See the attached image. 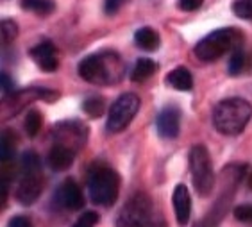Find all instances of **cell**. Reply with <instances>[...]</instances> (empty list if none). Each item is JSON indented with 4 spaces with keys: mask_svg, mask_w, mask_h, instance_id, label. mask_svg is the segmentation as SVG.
<instances>
[{
    "mask_svg": "<svg viewBox=\"0 0 252 227\" xmlns=\"http://www.w3.org/2000/svg\"><path fill=\"white\" fill-rule=\"evenodd\" d=\"M79 75L86 82L98 84V86H111L124 77L126 66L117 52L104 50V52L92 54L79 63Z\"/></svg>",
    "mask_w": 252,
    "mask_h": 227,
    "instance_id": "6da1fadb",
    "label": "cell"
},
{
    "mask_svg": "<svg viewBox=\"0 0 252 227\" xmlns=\"http://www.w3.org/2000/svg\"><path fill=\"white\" fill-rule=\"evenodd\" d=\"M252 118L251 102L242 97L220 100L213 109V127L223 136L240 134Z\"/></svg>",
    "mask_w": 252,
    "mask_h": 227,
    "instance_id": "7a4b0ae2",
    "label": "cell"
},
{
    "mask_svg": "<svg viewBox=\"0 0 252 227\" xmlns=\"http://www.w3.org/2000/svg\"><path fill=\"white\" fill-rule=\"evenodd\" d=\"M88 194L93 204L111 208L120 194V175L107 164H93L88 175Z\"/></svg>",
    "mask_w": 252,
    "mask_h": 227,
    "instance_id": "3957f363",
    "label": "cell"
},
{
    "mask_svg": "<svg viewBox=\"0 0 252 227\" xmlns=\"http://www.w3.org/2000/svg\"><path fill=\"white\" fill-rule=\"evenodd\" d=\"M243 34L236 27H225L209 32L195 45V56L204 63H213L225 54H233L234 50L242 49Z\"/></svg>",
    "mask_w": 252,
    "mask_h": 227,
    "instance_id": "277c9868",
    "label": "cell"
},
{
    "mask_svg": "<svg viewBox=\"0 0 252 227\" xmlns=\"http://www.w3.org/2000/svg\"><path fill=\"white\" fill-rule=\"evenodd\" d=\"M45 186V177L41 174V161L34 150H27L22 156V175L15 190V197L20 204L31 206L39 198Z\"/></svg>",
    "mask_w": 252,
    "mask_h": 227,
    "instance_id": "5b68a950",
    "label": "cell"
},
{
    "mask_svg": "<svg viewBox=\"0 0 252 227\" xmlns=\"http://www.w3.org/2000/svg\"><path fill=\"white\" fill-rule=\"evenodd\" d=\"M117 227H166L145 194H136L118 215Z\"/></svg>",
    "mask_w": 252,
    "mask_h": 227,
    "instance_id": "8992f818",
    "label": "cell"
},
{
    "mask_svg": "<svg viewBox=\"0 0 252 227\" xmlns=\"http://www.w3.org/2000/svg\"><path fill=\"white\" fill-rule=\"evenodd\" d=\"M188 158L195 192L200 197H208L215 188V170L213 163H211V156L204 145H195L189 150Z\"/></svg>",
    "mask_w": 252,
    "mask_h": 227,
    "instance_id": "52a82bcc",
    "label": "cell"
},
{
    "mask_svg": "<svg viewBox=\"0 0 252 227\" xmlns=\"http://www.w3.org/2000/svg\"><path fill=\"white\" fill-rule=\"evenodd\" d=\"M140 109V97L136 93H124L113 102L107 113L106 129L109 132H122L132 120Z\"/></svg>",
    "mask_w": 252,
    "mask_h": 227,
    "instance_id": "ba28073f",
    "label": "cell"
},
{
    "mask_svg": "<svg viewBox=\"0 0 252 227\" xmlns=\"http://www.w3.org/2000/svg\"><path fill=\"white\" fill-rule=\"evenodd\" d=\"M88 132L86 126L79 120H66L61 122L54 127V145H61L66 149L73 150L77 154L79 150L83 149L84 143L88 141Z\"/></svg>",
    "mask_w": 252,
    "mask_h": 227,
    "instance_id": "9c48e42d",
    "label": "cell"
},
{
    "mask_svg": "<svg viewBox=\"0 0 252 227\" xmlns=\"http://www.w3.org/2000/svg\"><path fill=\"white\" fill-rule=\"evenodd\" d=\"M56 200L61 208L68 209V211H77L84 206L83 192L73 179H64L63 184L56 192Z\"/></svg>",
    "mask_w": 252,
    "mask_h": 227,
    "instance_id": "30bf717a",
    "label": "cell"
},
{
    "mask_svg": "<svg viewBox=\"0 0 252 227\" xmlns=\"http://www.w3.org/2000/svg\"><path fill=\"white\" fill-rule=\"evenodd\" d=\"M156 126H158V132H159L161 138L174 140V138H177L181 129V111L175 106L163 107L158 115Z\"/></svg>",
    "mask_w": 252,
    "mask_h": 227,
    "instance_id": "8fae6325",
    "label": "cell"
},
{
    "mask_svg": "<svg viewBox=\"0 0 252 227\" xmlns=\"http://www.w3.org/2000/svg\"><path fill=\"white\" fill-rule=\"evenodd\" d=\"M29 56L32 59L34 63L38 65V68H41L43 72H56L59 66V61H58V54H56V47H54L52 41H41L38 43L36 47L29 50Z\"/></svg>",
    "mask_w": 252,
    "mask_h": 227,
    "instance_id": "7c38bea8",
    "label": "cell"
},
{
    "mask_svg": "<svg viewBox=\"0 0 252 227\" xmlns=\"http://www.w3.org/2000/svg\"><path fill=\"white\" fill-rule=\"evenodd\" d=\"M172 204H174L175 218L179 226H188L189 217H191V197L186 184H177L172 195Z\"/></svg>",
    "mask_w": 252,
    "mask_h": 227,
    "instance_id": "4fadbf2b",
    "label": "cell"
},
{
    "mask_svg": "<svg viewBox=\"0 0 252 227\" xmlns=\"http://www.w3.org/2000/svg\"><path fill=\"white\" fill-rule=\"evenodd\" d=\"M73 161H75V152L61 145H54L47 156V163L54 172L68 170L73 164Z\"/></svg>",
    "mask_w": 252,
    "mask_h": 227,
    "instance_id": "5bb4252c",
    "label": "cell"
},
{
    "mask_svg": "<svg viewBox=\"0 0 252 227\" xmlns=\"http://www.w3.org/2000/svg\"><path fill=\"white\" fill-rule=\"evenodd\" d=\"M166 84L179 92H189L193 88V77L186 66H177L166 75Z\"/></svg>",
    "mask_w": 252,
    "mask_h": 227,
    "instance_id": "9a60e30c",
    "label": "cell"
},
{
    "mask_svg": "<svg viewBox=\"0 0 252 227\" xmlns=\"http://www.w3.org/2000/svg\"><path fill=\"white\" fill-rule=\"evenodd\" d=\"M134 43L145 52H154L159 47V34L151 27H141L134 32Z\"/></svg>",
    "mask_w": 252,
    "mask_h": 227,
    "instance_id": "2e32d148",
    "label": "cell"
},
{
    "mask_svg": "<svg viewBox=\"0 0 252 227\" xmlns=\"http://www.w3.org/2000/svg\"><path fill=\"white\" fill-rule=\"evenodd\" d=\"M156 68H158V65H156L152 59L140 58L134 63V66H132V70H131V81H134V82L147 81L149 77H152V75H154Z\"/></svg>",
    "mask_w": 252,
    "mask_h": 227,
    "instance_id": "e0dca14e",
    "label": "cell"
},
{
    "mask_svg": "<svg viewBox=\"0 0 252 227\" xmlns=\"http://www.w3.org/2000/svg\"><path fill=\"white\" fill-rule=\"evenodd\" d=\"M22 7L39 16H49L56 9L54 0H22Z\"/></svg>",
    "mask_w": 252,
    "mask_h": 227,
    "instance_id": "ac0fdd59",
    "label": "cell"
},
{
    "mask_svg": "<svg viewBox=\"0 0 252 227\" xmlns=\"http://www.w3.org/2000/svg\"><path fill=\"white\" fill-rule=\"evenodd\" d=\"M16 138L13 136L11 130H5L2 134V161L4 163H9L16 154Z\"/></svg>",
    "mask_w": 252,
    "mask_h": 227,
    "instance_id": "d6986e66",
    "label": "cell"
},
{
    "mask_svg": "<svg viewBox=\"0 0 252 227\" xmlns=\"http://www.w3.org/2000/svg\"><path fill=\"white\" fill-rule=\"evenodd\" d=\"M83 109L84 113L92 116V118H98V116L104 113V98L93 95V97H88L86 100L83 102Z\"/></svg>",
    "mask_w": 252,
    "mask_h": 227,
    "instance_id": "ffe728a7",
    "label": "cell"
},
{
    "mask_svg": "<svg viewBox=\"0 0 252 227\" xmlns=\"http://www.w3.org/2000/svg\"><path fill=\"white\" fill-rule=\"evenodd\" d=\"M24 127H25V132L34 138V136L38 134L39 129H41V115H39L36 109H31L25 116V122H24Z\"/></svg>",
    "mask_w": 252,
    "mask_h": 227,
    "instance_id": "44dd1931",
    "label": "cell"
},
{
    "mask_svg": "<svg viewBox=\"0 0 252 227\" xmlns=\"http://www.w3.org/2000/svg\"><path fill=\"white\" fill-rule=\"evenodd\" d=\"M0 34H2V43L9 45L15 41V38L18 36V25L13 20H4L0 24Z\"/></svg>",
    "mask_w": 252,
    "mask_h": 227,
    "instance_id": "7402d4cb",
    "label": "cell"
},
{
    "mask_svg": "<svg viewBox=\"0 0 252 227\" xmlns=\"http://www.w3.org/2000/svg\"><path fill=\"white\" fill-rule=\"evenodd\" d=\"M233 11L238 18L252 20V0H234Z\"/></svg>",
    "mask_w": 252,
    "mask_h": 227,
    "instance_id": "603a6c76",
    "label": "cell"
},
{
    "mask_svg": "<svg viewBox=\"0 0 252 227\" xmlns=\"http://www.w3.org/2000/svg\"><path fill=\"white\" fill-rule=\"evenodd\" d=\"M243 65H245V56H243L242 49L234 50L231 54V59H229V73L231 75H238L243 70Z\"/></svg>",
    "mask_w": 252,
    "mask_h": 227,
    "instance_id": "cb8c5ba5",
    "label": "cell"
},
{
    "mask_svg": "<svg viewBox=\"0 0 252 227\" xmlns=\"http://www.w3.org/2000/svg\"><path fill=\"white\" fill-rule=\"evenodd\" d=\"M97 224H98L97 211H84L83 215H79V218L72 224V227H95Z\"/></svg>",
    "mask_w": 252,
    "mask_h": 227,
    "instance_id": "d4e9b609",
    "label": "cell"
},
{
    "mask_svg": "<svg viewBox=\"0 0 252 227\" xmlns=\"http://www.w3.org/2000/svg\"><path fill=\"white\" fill-rule=\"evenodd\" d=\"M234 218L242 224H252V204H242L236 206L233 211Z\"/></svg>",
    "mask_w": 252,
    "mask_h": 227,
    "instance_id": "484cf974",
    "label": "cell"
},
{
    "mask_svg": "<svg viewBox=\"0 0 252 227\" xmlns=\"http://www.w3.org/2000/svg\"><path fill=\"white\" fill-rule=\"evenodd\" d=\"M124 4H126V0H104V11L107 15H115L122 9Z\"/></svg>",
    "mask_w": 252,
    "mask_h": 227,
    "instance_id": "4316f807",
    "label": "cell"
},
{
    "mask_svg": "<svg viewBox=\"0 0 252 227\" xmlns=\"http://www.w3.org/2000/svg\"><path fill=\"white\" fill-rule=\"evenodd\" d=\"M7 227H34L32 222H31L29 217H25V215H16L9 220Z\"/></svg>",
    "mask_w": 252,
    "mask_h": 227,
    "instance_id": "83f0119b",
    "label": "cell"
},
{
    "mask_svg": "<svg viewBox=\"0 0 252 227\" xmlns=\"http://www.w3.org/2000/svg\"><path fill=\"white\" fill-rule=\"evenodd\" d=\"M204 0H177V4L183 11H197L202 5Z\"/></svg>",
    "mask_w": 252,
    "mask_h": 227,
    "instance_id": "f1b7e54d",
    "label": "cell"
},
{
    "mask_svg": "<svg viewBox=\"0 0 252 227\" xmlns=\"http://www.w3.org/2000/svg\"><path fill=\"white\" fill-rule=\"evenodd\" d=\"M0 81H2V90H4V93L5 95H9V93L13 92V81H11V77L4 72L2 75H0Z\"/></svg>",
    "mask_w": 252,
    "mask_h": 227,
    "instance_id": "f546056e",
    "label": "cell"
},
{
    "mask_svg": "<svg viewBox=\"0 0 252 227\" xmlns=\"http://www.w3.org/2000/svg\"><path fill=\"white\" fill-rule=\"evenodd\" d=\"M247 184H249V188H251V192H252V172L249 174V177H247Z\"/></svg>",
    "mask_w": 252,
    "mask_h": 227,
    "instance_id": "4dcf8cb0",
    "label": "cell"
}]
</instances>
